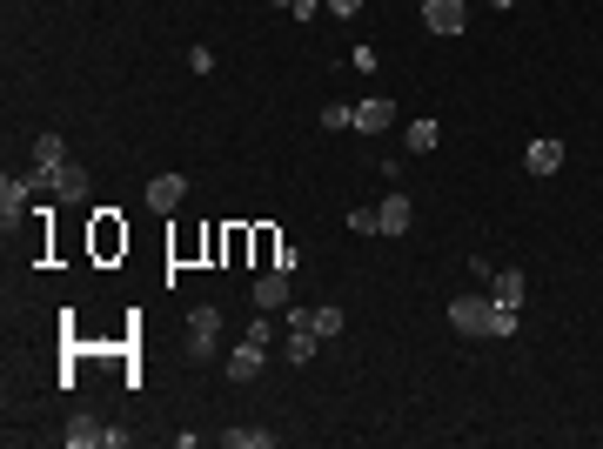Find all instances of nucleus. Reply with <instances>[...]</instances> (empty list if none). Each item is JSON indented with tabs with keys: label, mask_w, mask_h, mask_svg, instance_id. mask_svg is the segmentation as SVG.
<instances>
[{
	"label": "nucleus",
	"mask_w": 603,
	"mask_h": 449,
	"mask_svg": "<svg viewBox=\"0 0 603 449\" xmlns=\"http://www.w3.org/2000/svg\"><path fill=\"white\" fill-rule=\"evenodd\" d=\"M449 322H456L463 336H496V342L523 329V322H516V309H503L496 295H456V302H449Z\"/></svg>",
	"instance_id": "obj_1"
},
{
	"label": "nucleus",
	"mask_w": 603,
	"mask_h": 449,
	"mask_svg": "<svg viewBox=\"0 0 603 449\" xmlns=\"http://www.w3.org/2000/svg\"><path fill=\"white\" fill-rule=\"evenodd\" d=\"M215 342H222V309L201 302V309L188 315V362H215Z\"/></svg>",
	"instance_id": "obj_2"
},
{
	"label": "nucleus",
	"mask_w": 603,
	"mask_h": 449,
	"mask_svg": "<svg viewBox=\"0 0 603 449\" xmlns=\"http://www.w3.org/2000/svg\"><path fill=\"white\" fill-rule=\"evenodd\" d=\"M282 329H309V336L329 342V336H342V309H335V302H322V309H295L289 302V309H282Z\"/></svg>",
	"instance_id": "obj_3"
},
{
	"label": "nucleus",
	"mask_w": 603,
	"mask_h": 449,
	"mask_svg": "<svg viewBox=\"0 0 603 449\" xmlns=\"http://www.w3.org/2000/svg\"><path fill=\"white\" fill-rule=\"evenodd\" d=\"M34 188H47V195H61V202H88V168L81 161H61L54 175H27Z\"/></svg>",
	"instance_id": "obj_4"
},
{
	"label": "nucleus",
	"mask_w": 603,
	"mask_h": 449,
	"mask_svg": "<svg viewBox=\"0 0 603 449\" xmlns=\"http://www.w3.org/2000/svg\"><path fill=\"white\" fill-rule=\"evenodd\" d=\"M27 202H34V181H0V228L14 235V222H27Z\"/></svg>",
	"instance_id": "obj_5"
},
{
	"label": "nucleus",
	"mask_w": 603,
	"mask_h": 449,
	"mask_svg": "<svg viewBox=\"0 0 603 449\" xmlns=\"http://www.w3.org/2000/svg\"><path fill=\"white\" fill-rule=\"evenodd\" d=\"M423 27H429V34H463V27H469L463 0H423Z\"/></svg>",
	"instance_id": "obj_6"
},
{
	"label": "nucleus",
	"mask_w": 603,
	"mask_h": 449,
	"mask_svg": "<svg viewBox=\"0 0 603 449\" xmlns=\"http://www.w3.org/2000/svg\"><path fill=\"white\" fill-rule=\"evenodd\" d=\"M409 222H416L409 195H396V188H389V202L376 208V235H389V242H396V235H409Z\"/></svg>",
	"instance_id": "obj_7"
},
{
	"label": "nucleus",
	"mask_w": 603,
	"mask_h": 449,
	"mask_svg": "<svg viewBox=\"0 0 603 449\" xmlns=\"http://www.w3.org/2000/svg\"><path fill=\"white\" fill-rule=\"evenodd\" d=\"M523 168H530L536 181H550L563 168V141L557 135H543V141H530V148H523Z\"/></svg>",
	"instance_id": "obj_8"
},
{
	"label": "nucleus",
	"mask_w": 603,
	"mask_h": 449,
	"mask_svg": "<svg viewBox=\"0 0 603 449\" xmlns=\"http://www.w3.org/2000/svg\"><path fill=\"white\" fill-rule=\"evenodd\" d=\"M255 309H289V269H262L255 275Z\"/></svg>",
	"instance_id": "obj_9"
},
{
	"label": "nucleus",
	"mask_w": 603,
	"mask_h": 449,
	"mask_svg": "<svg viewBox=\"0 0 603 449\" xmlns=\"http://www.w3.org/2000/svg\"><path fill=\"white\" fill-rule=\"evenodd\" d=\"M181 202H188V181L181 175H155L148 181V208H155V215H175Z\"/></svg>",
	"instance_id": "obj_10"
},
{
	"label": "nucleus",
	"mask_w": 603,
	"mask_h": 449,
	"mask_svg": "<svg viewBox=\"0 0 603 449\" xmlns=\"http://www.w3.org/2000/svg\"><path fill=\"white\" fill-rule=\"evenodd\" d=\"M121 208H94V255H114V248H128V228L114 222Z\"/></svg>",
	"instance_id": "obj_11"
},
{
	"label": "nucleus",
	"mask_w": 603,
	"mask_h": 449,
	"mask_svg": "<svg viewBox=\"0 0 603 449\" xmlns=\"http://www.w3.org/2000/svg\"><path fill=\"white\" fill-rule=\"evenodd\" d=\"M262 342H235V356H228V382H255L262 376Z\"/></svg>",
	"instance_id": "obj_12"
},
{
	"label": "nucleus",
	"mask_w": 603,
	"mask_h": 449,
	"mask_svg": "<svg viewBox=\"0 0 603 449\" xmlns=\"http://www.w3.org/2000/svg\"><path fill=\"white\" fill-rule=\"evenodd\" d=\"M282 235H275V228H248V255H255V269H275V262H282Z\"/></svg>",
	"instance_id": "obj_13"
},
{
	"label": "nucleus",
	"mask_w": 603,
	"mask_h": 449,
	"mask_svg": "<svg viewBox=\"0 0 603 449\" xmlns=\"http://www.w3.org/2000/svg\"><path fill=\"white\" fill-rule=\"evenodd\" d=\"M389 121H396L389 101H356V135H389Z\"/></svg>",
	"instance_id": "obj_14"
},
{
	"label": "nucleus",
	"mask_w": 603,
	"mask_h": 449,
	"mask_svg": "<svg viewBox=\"0 0 603 449\" xmlns=\"http://www.w3.org/2000/svg\"><path fill=\"white\" fill-rule=\"evenodd\" d=\"M61 161H67V141L54 135V128H47V135H34V175H54Z\"/></svg>",
	"instance_id": "obj_15"
},
{
	"label": "nucleus",
	"mask_w": 603,
	"mask_h": 449,
	"mask_svg": "<svg viewBox=\"0 0 603 449\" xmlns=\"http://www.w3.org/2000/svg\"><path fill=\"white\" fill-rule=\"evenodd\" d=\"M402 141H409V155H436V141H443V121H409V128H402Z\"/></svg>",
	"instance_id": "obj_16"
},
{
	"label": "nucleus",
	"mask_w": 603,
	"mask_h": 449,
	"mask_svg": "<svg viewBox=\"0 0 603 449\" xmlns=\"http://www.w3.org/2000/svg\"><path fill=\"white\" fill-rule=\"evenodd\" d=\"M222 443H228V449H275V429H255V423H235V429H222Z\"/></svg>",
	"instance_id": "obj_17"
},
{
	"label": "nucleus",
	"mask_w": 603,
	"mask_h": 449,
	"mask_svg": "<svg viewBox=\"0 0 603 449\" xmlns=\"http://www.w3.org/2000/svg\"><path fill=\"white\" fill-rule=\"evenodd\" d=\"M523 295H530L523 269H496V302H503V309H523Z\"/></svg>",
	"instance_id": "obj_18"
},
{
	"label": "nucleus",
	"mask_w": 603,
	"mask_h": 449,
	"mask_svg": "<svg viewBox=\"0 0 603 449\" xmlns=\"http://www.w3.org/2000/svg\"><path fill=\"white\" fill-rule=\"evenodd\" d=\"M94 443H108V423H94V416H74V423H67V449H94Z\"/></svg>",
	"instance_id": "obj_19"
},
{
	"label": "nucleus",
	"mask_w": 603,
	"mask_h": 449,
	"mask_svg": "<svg viewBox=\"0 0 603 449\" xmlns=\"http://www.w3.org/2000/svg\"><path fill=\"white\" fill-rule=\"evenodd\" d=\"M315 349H322V336H309V329H289V362L302 369V362H315Z\"/></svg>",
	"instance_id": "obj_20"
},
{
	"label": "nucleus",
	"mask_w": 603,
	"mask_h": 449,
	"mask_svg": "<svg viewBox=\"0 0 603 449\" xmlns=\"http://www.w3.org/2000/svg\"><path fill=\"white\" fill-rule=\"evenodd\" d=\"M322 128L342 135V128H356V108H322Z\"/></svg>",
	"instance_id": "obj_21"
},
{
	"label": "nucleus",
	"mask_w": 603,
	"mask_h": 449,
	"mask_svg": "<svg viewBox=\"0 0 603 449\" xmlns=\"http://www.w3.org/2000/svg\"><path fill=\"white\" fill-rule=\"evenodd\" d=\"M242 342H262V349L275 342V322H268V309H262V322H248V329H242Z\"/></svg>",
	"instance_id": "obj_22"
},
{
	"label": "nucleus",
	"mask_w": 603,
	"mask_h": 449,
	"mask_svg": "<svg viewBox=\"0 0 603 449\" xmlns=\"http://www.w3.org/2000/svg\"><path fill=\"white\" fill-rule=\"evenodd\" d=\"M349 228L356 235H376V208H349Z\"/></svg>",
	"instance_id": "obj_23"
},
{
	"label": "nucleus",
	"mask_w": 603,
	"mask_h": 449,
	"mask_svg": "<svg viewBox=\"0 0 603 449\" xmlns=\"http://www.w3.org/2000/svg\"><path fill=\"white\" fill-rule=\"evenodd\" d=\"M322 7H329L335 21H356V14H362V0H322Z\"/></svg>",
	"instance_id": "obj_24"
},
{
	"label": "nucleus",
	"mask_w": 603,
	"mask_h": 449,
	"mask_svg": "<svg viewBox=\"0 0 603 449\" xmlns=\"http://www.w3.org/2000/svg\"><path fill=\"white\" fill-rule=\"evenodd\" d=\"M289 14H295V21H315V14H322V0H295Z\"/></svg>",
	"instance_id": "obj_25"
},
{
	"label": "nucleus",
	"mask_w": 603,
	"mask_h": 449,
	"mask_svg": "<svg viewBox=\"0 0 603 449\" xmlns=\"http://www.w3.org/2000/svg\"><path fill=\"white\" fill-rule=\"evenodd\" d=\"M503 7H516V0H496V14H503Z\"/></svg>",
	"instance_id": "obj_26"
},
{
	"label": "nucleus",
	"mask_w": 603,
	"mask_h": 449,
	"mask_svg": "<svg viewBox=\"0 0 603 449\" xmlns=\"http://www.w3.org/2000/svg\"><path fill=\"white\" fill-rule=\"evenodd\" d=\"M275 7H295V0H275Z\"/></svg>",
	"instance_id": "obj_27"
}]
</instances>
